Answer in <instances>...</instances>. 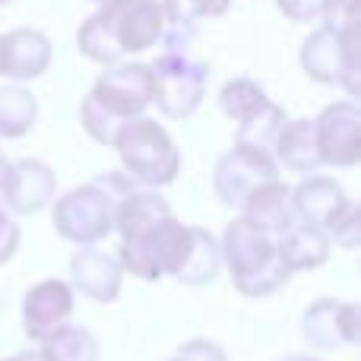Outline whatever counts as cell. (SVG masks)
<instances>
[{
  "label": "cell",
  "mask_w": 361,
  "mask_h": 361,
  "mask_svg": "<svg viewBox=\"0 0 361 361\" xmlns=\"http://www.w3.org/2000/svg\"><path fill=\"white\" fill-rule=\"evenodd\" d=\"M54 48L42 29L19 25L0 35V76L13 82H29L48 73Z\"/></svg>",
  "instance_id": "obj_15"
},
{
  "label": "cell",
  "mask_w": 361,
  "mask_h": 361,
  "mask_svg": "<svg viewBox=\"0 0 361 361\" xmlns=\"http://www.w3.org/2000/svg\"><path fill=\"white\" fill-rule=\"evenodd\" d=\"M301 70L320 86H343L349 99L361 92V32L358 25H317L301 44Z\"/></svg>",
  "instance_id": "obj_6"
},
{
  "label": "cell",
  "mask_w": 361,
  "mask_h": 361,
  "mask_svg": "<svg viewBox=\"0 0 361 361\" xmlns=\"http://www.w3.org/2000/svg\"><path fill=\"white\" fill-rule=\"evenodd\" d=\"M301 339L311 349L336 352L358 343V305L339 298H317L301 314Z\"/></svg>",
  "instance_id": "obj_11"
},
{
  "label": "cell",
  "mask_w": 361,
  "mask_h": 361,
  "mask_svg": "<svg viewBox=\"0 0 361 361\" xmlns=\"http://www.w3.org/2000/svg\"><path fill=\"white\" fill-rule=\"evenodd\" d=\"M267 99H269L267 89L257 80H250V76H235V80H228L219 89V108H222V114L231 118L235 124L241 118H247L254 108H260Z\"/></svg>",
  "instance_id": "obj_25"
},
{
  "label": "cell",
  "mask_w": 361,
  "mask_h": 361,
  "mask_svg": "<svg viewBox=\"0 0 361 361\" xmlns=\"http://www.w3.org/2000/svg\"><path fill=\"white\" fill-rule=\"evenodd\" d=\"M238 212H241L244 219H250V222H257L260 228H267L269 235H279V231H286L288 225L295 222L292 203H288V184H282L279 178L267 180V184L257 187V190L244 200Z\"/></svg>",
  "instance_id": "obj_20"
},
{
  "label": "cell",
  "mask_w": 361,
  "mask_h": 361,
  "mask_svg": "<svg viewBox=\"0 0 361 361\" xmlns=\"http://www.w3.org/2000/svg\"><path fill=\"white\" fill-rule=\"evenodd\" d=\"M6 4H13V0H0V6H6Z\"/></svg>",
  "instance_id": "obj_36"
},
{
  "label": "cell",
  "mask_w": 361,
  "mask_h": 361,
  "mask_svg": "<svg viewBox=\"0 0 361 361\" xmlns=\"http://www.w3.org/2000/svg\"><path fill=\"white\" fill-rule=\"evenodd\" d=\"M165 216H171V206L162 193L152 187H133L114 209V231L121 238H133Z\"/></svg>",
  "instance_id": "obj_19"
},
{
  "label": "cell",
  "mask_w": 361,
  "mask_h": 361,
  "mask_svg": "<svg viewBox=\"0 0 361 361\" xmlns=\"http://www.w3.org/2000/svg\"><path fill=\"white\" fill-rule=\"evenodd\" d=\"M16 247H19V225L13 219V212L0 203V267L16 254Z\"/></svg>",
  "instance_id": "obj_31"
},
{
  "label": "cell",
  "mask_w": 361,
  "mask_h": 361,
  "mask_svg": "<svg viewBox=\"0 0 361 361\" xmlns=\"http://www.w3.org/2000/svg\"><path fill=\"white\" fill-rule=\"evenodd\" d=\"M99 10L76 29V48L92 63L111 67L127 54L156 48L165 32L159 0H95Z\"/></svg>",
  "instance_id": "obj_1"
},
{
  "label": "cell",
  "mask_w": 361,
  "mask_h": 361,
  "mask_svg": "<svg viewBox=\"0 0 361 361\" xmlns=\"http://www.w3.org/2000/svg\"><path fill=\"white\" fill-rule=\"evenodd\" d=\"M320 4H324V0H276V6H279V10L286 13V19H292V23H317Z\"/></svg>",
  "instance_id": "obj_32"
},
{
  "label": "cell",
  "mask_w": 361,
  "mask_h": 361,
  "mask_svg": "<svg viewBox=\"0 0 361 361\" xmlns=\"http://www.w3.org/2000/svg\"><path fill=\"white\" fill-rule=\"evenodd\" d=\"M6 165H10V162H6V156H4V152H0V184H4V175H6Z\"/></svg>",
  "instance_id": "obj_35"
},
{
  "label": "cell",
  "mask_w": 361,
  "mask_h": 361,
  "mask_svg": "<svg viewBox=\"0 0 361 361\" xmlns=\"http://www.w3.org/2000/svg\"><path fill=\"white\" fill-rule=\"evenodd\" d=\"M169 23H197V19L225 16L231 0H159Z\"/></svg>",
  "instance_id": "obj_26"
},
{
  "label": "cell",
  "mask_w": 361,
  "mask_h": 361,
  "mask_svg": "<svg viewBox=\"0 0 361 361\" xmlns=\"http://www.w3.org/2000/svg\"><path fill=\"white\" fill-rule=\"evenodd\" d=\"M35 352L42 361H99V339L86 326L63 324L48 339H42Z\"/></svg>",
  "instance_id": "obj_23"
},
{
  "label": "cell",
  "mask_w": 361,
  "mask_h": 361,
  "mask_svg": "<svg viewBox=\"0 0 361 361\" xmlns=\"http://www.w3.org/2000/svg\"><path fill=\"white\" fill-rule=\"evenodd\" d=\"M288 203H292L295 222H305L320 231H330L333 225L345 216L352 200H349V193L343 190V184H336L333 178L305 175L295 187H288Z\"/></svg>",
  "instance_id": "obj_13"
},
{
  "label": "cell",
  "mask_w": 361,
  "mask_h": 361,
  "mask_svg": "<svg viewBox=\"0 0 361 361\" xmlns=\"http://www.w3.org/2000/svg\"><path fill=\"white\" fill-rule=\"evenodd\" d=\"M57 197V175L42 159H16L6 165L4 184H0V203L13 216H32L51 206Z\"/></svg>",
  "instance_id": "obj_12"
},
{
  "label": "cell",
  "mask_w": 361,
  "mask_h": 361,
  "mask_svg": "<svg viewBox=\"0 0 361 361\" xmlns=\"http://www.w3.org/2000/svg\"><path fill=\"white\" fill-rule=\"evenodd\" d=\"M358 4L361 0H324L320 4V19L317 23L330 25V29H349L358 25Z\"/></svg>",
  "instance_id": "obj_27"
},
{
  "label": "cell",
  "mask_w": 361,
  "mask_h": 361,
  "mask_svg": "<svg viewBox=\"0 0 361 361\" xmlns=\"http://www.w3.org/2000/svg\"><path fill=\"white\" fill-rule=\"evenodd\" d=\"M111 146L121 156L124 175L137 187H152V190H159V187H169L180 171L178 143L171 140V133L165 130L159 121L146 118V114L127 121L118 130Z\"/></svg>",
  "instance_id": "obj_5"
},
{
  "label": "cell",
  "mask_w": 361,
  "mask_h": 361,
  "mask_svg": "<svg viewBox=\"0 0 361 361\" xmlns=\"http://www.w3.org/2000/svg\"><path fill=\"white\" fill-rule=\"evenodd\" d=\"M326 235H330V241L343 244V247H349V250L358 247V206L352 203L349 209H345V216L339 219V222L333 225Z\"/></svg>",
  "instance_id": "obj_30"
},
{
  "label": "cell",
  "mask_w": 361,
  "mask_h": 361,
  "mask_svg": "<svg viewBox=\"0 0 361 361\" xmlns=\"http://www.w3.org/2000/svg\"><path fill=\"white\" fill-rule=\"evenodd\" d=\"M133 187L137 184L124 171H108V175H99L61 193L54 212H51V225H54L57 238L76 244V247L105 241L114 231V209Z\"/></svg>",
  "instance_id": "obj_4"
},
{
  "label": "cell",
  "mask_w": 361,
  "mask_h": 361,
  "mask_svg": "<svg viewBox=\"0 0 361 361\" xmlns=\"http://www.w3.org/2000/svg\"><path fill=\"white\" fill-rule=\"evenodd\" d=\"M169 361H184V358H178V355H175V358H169Z\"/></svg>",
  "instance_id": "obj_37"
},
{
  "label": "cell",
  "mask_w": 361,
  "mask_h": 361,
  "mask_svg": "<svg viewBox=\"0 0 361 361\" xmlns=\"http://www.w3.org/2000/svg\"><path fill=\"white\" fill-rule=\"evenodd\" d=\"M121 282H124V267L118 263V257L99 250L95 244H86L70 257V286H73V292H82L86 298L108 305L121 295Z\"/></svg>",
  "instance_id": "obj_16"
},
{
  "label": "cell",
  "mask_w": 361,
  "mask_h": 361,
  "mask_svg": "<svg viewBox=\"0 0 361 361\" xmlns=\"http://www.w3.org/2000/svg\"><path fill=\"white\" fill-rule=\"evenodd\" d=\"M38 121V99L23 82L0 86V140H23Z\"/></svg>",
  "instance_id": "obj_22"
},
{
  "label": "cell",
  "mask_w": 361,
  "mask_h": 361,
  "mask_svg": "<svg viewBox=\"0 0 361 361\" xmlns=\"http://www.w3.org/2000/svg\"><path fill=\"white\" fill-rule=\"evenodd\" d=\"M152 70V105L169 121H187L206 99L209 63L187 54H159Z\"/></svg>",
  "instance_id": "obj_8"
},
{
  "label": "cell",
  "mask_w": 361,
  "mask_h": 361,
  "mask_svg": "<svg viewBox=\"0 0 361 361\" xmlns=\"http://www.w3.org/2000/svg\"><path fill=\"white\" fill-rule=\"evenodd\" d=\"M320 165L333 169H355L361 159V108L355 99H343L326 105L314 118Z\"/></svg>",
  "instance_id": "obj_10"
},
{
  "label": "cell",
  "mask_w": 361,
  "mask_h": 361,
  "mask_svg": "<svg viewBox=\"0 0 361 361\" xmlns=\"http://www.w3.org/2000/svg\"><path fill=\"white\" fill-rule=\"evenodd\" d=\"M219 267H222V254H219V241L200 225H190V247H187V257L180 263V269L175 273V282L180 286H206L219 276Z\"/></svg>",
  "instance_id": "obj_21"
},
{
  "label": "cell",
  "mask_w": 361,
  "mask_h": 361,
  "mask_svg": "<svg viewBox=\"0 0 361 361\" xmlns=\"http://www.w3.org/2000/svg\"><path fill=\"white\" fill-rule=\"evenodd\" d=\"M276 178H279V165H276L273 152L235 143L212 169V190H216L219 203H225L228 209H241V203L257 187Z\"/></svg>",
  "instance_id": "obj_9"
},
{
  "label": "cell",
  "mask_w": 361,
  "mask_h": 361,
  "mask_svg": "<svg viewBox=\"0 0 361 361\" xmlns=\"http://www.w3.org/2000/svg\"><path fill=\"white\" fill-rule=\"evenodd\" d=\"M0 361H42V355L32 349V352H19V355H13V358H0Z\"/></svg>",
  "instance_id": "obj_33"
},
{
  "label": "cell",
  "mask_w": 361,
  "mask_h": 361,
  "mask_svg": "<svg viewBox=\"0 0 361 361\" xmlns=\"http://www.w3.org/2000/svg\"><path fill=\"white\" fill-rule=\"evenodd\" d=\"M152 105V70L149 63L118 61L99 73L95 86L80 105V124L99 146H111L127 121L146 114Z\"/></svg>",
  "instance_id": "obj_2"
},
{
  "label": "cell",
  "mask_w": 361,
  "mask_h": 361,
  "mask_svg": "<svg viewBox=\"0 0 361 361\" xmlns=\"http://www.w3.org/2000/svg\"><path fill=\"white\" fill-rule=\"evenodd\" d=\"M175 355L184 358V361H228L222 345L209 343V339H187Z\"/></svg>",
  "instance_id": "obj_29"
},
{
  "label": "cell",
  "mask_w": 361,
  "mask_h": 361,
  "mask_svg": "<svg viewBox=\"0 0 361 361\" xmlns=\"http://www.w3.org/2000/svg\"><path fill=\"white\" fill-rule=\"evenodd\" d=\"M279 361H320V358H314V355H286Z\"/></svg>",
  "instance_id": "obj_34"
},
{
  "label": "cell",
  "mask_w": 361,
  "mask_h": 361,
  "mask_svg": "<svg viewBox=\"0 0 361 361\" xmlns=\"http://www.w3.org/2000/svg\"><path fill=\"white\" fill-rule=\"evenodd\" d=\"M276 250H279L282 263L288 267V273H307V269H317L330 260L333 241L326 231L314 228L305 222H292L286 231L276 235Z\"/></svg>",
  "instance_id": "obj_17"
},
{
  "label": "cell",
  "mask_w": 361,
  "mask_h": 361,
  "mask_svg": "<svg viewBox=\"0 0 361 361\" xmlns=\"http://www.w3.org/2000/svg\"><path fill=\"white\" fill-rule=\"evenodd\" d=\"M286 111L276 105L273 99H267L260 108L247 114V118L238 121V133H235V143L244 146H257V149H273V140L279 133V127L286 124Z\"/></svg>",
  "instance_id": "obj_24"
},
{
  "label": "cell",
  "mask_w": 361,
  "mask_h": 361,
  "mask_svg": "<svg viewBox=\"0 0 361 361\" xmlns=\"http://www.w3.org/2000/svg\"><path fill=\"white\" fill-rule=\"evenodd\" d=\"M273 159L279 169L295 171V175H314L320 169L317 140H314V121L311 118H292L279 127L273 140Z\"/></svg>",
  "instance_id": "obj_18"
},
{
  "label": "cell",
  "mask_w": 361,
  "mask_h": 361,
  "mask_svg": "<svg viewBox=\"0 0 361 361\" xmlns=\"http://www.w3.org/2000/svg\"><path fill=\"white\" fill-rule=\"evenodd\" d=\"M219 254H222L235 292L244 298H269L292 279L288 267L276 250V235H269L267 228H260L244 216L225 225Z\"/></svg>",
  "instance_id": "obj_3"
},
{
  "label": "cell",
  "mask_w": 361,
  "mask_h": 361,
  "mask_svg": "<svg viewBox=\"0 0 361 361\" xmlns=\"http://www.w3.org/2000/svg\"><path fill=\"white\" fill-rule=\"evenodd\" d=\"M197 42V23H165V32L159 38L162 54H187Z\"/></svg>",
  "instance_id": "obj_28"
},
{
  "label": "cell",
  "mask_w": 361,
  "mask_h": 361,
  "mask_svg": "<svg viewBox=\"0 0 361 361\" xmlns=\"http://www.w3.org/2000/svg\"><path fill=\"white\" fill-rule=\"evenodd\" d=\"M76 295L73 286L63 279H42L25 292L23 298V330L32 343H42L48 339L57 326L70 324V314H73Z\"/></svg>",
  "instance_id": "obj_14"
},
{
  "label": "cell",
  "mask_w": 361,
  "mask_h": 361,
  "mask_svg": "<svg viewBox=\"0 0 361 361\" xmlns=\"http://www.w3.org/2000/svg\"><path fill=\"white\" fill-rule=\"evenodd\" d=\"M187 247H190V225L178 222L175 216H165L140 235L121 238L118 263L124 267V273L143 282H159L162 276L175 279Z\"/></svg>",
  "instance_id": "obj_7"
}]
</instances>
